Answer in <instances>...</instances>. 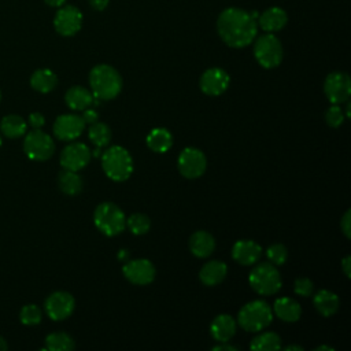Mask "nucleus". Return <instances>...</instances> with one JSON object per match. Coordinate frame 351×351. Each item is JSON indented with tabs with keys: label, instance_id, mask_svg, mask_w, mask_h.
Here are the masks:
<instances>
[{
	"label": "nucleus",
	"instance_id": "20e7f679",
	"mask_svg": "<svg viewBox=\"0 0 351 351\" xmlns=\"http://www.w3.org/2000/svg\"><path fill=\"white\" fill-rule=\"evenodd\" d=\"M273 321L271 307L261 299L245 303L237 315L239 325L247 332H259L267 328Z\"/></svg>",
	"mask_w": 351,
	"mask_h": 351
},
{
	"label": "nucleus",
	"instance_id": "8fccbe9b",
	"mask_svg": "<svg viewBox=\"0 0 351 351\" xmlns=\"http://www.w3.org/2000/svg\"><path fill=\"white\" fill-rule=\"evenodd\" d=\"M100 149H101L100 147H96V149L93 151V156H95V158H97V156L101 155V151H100Z\"/></svg>",
	"mask_w": 351,
	"mask_h": 351
},
{
	"label": "nucleus",
	"instance_id": "de8ad7c7",
	"mask_svg": "<svg viewBox=\"0 0 351 351\" xmlns=\"http://www.w3.org/2000/svg\"><path fill=\"white\" fill-rule=\"evenodd\" d=\"M346 103H347V107H346V117L350 118V115H351V104H350L348 100H347Z\"/></svg>",
	"mask_w": 351,
	"mask_h": 351
},
{
	"label": "nucleus",
	"instance_id": "dca6fc26",
	"mask_svg": "<svg viewBox=\"0 0 351 351\" xmlns=\"http://www.w3.org/2000/svg\"><path fill=\"white\" fill-rule=\"evenodd\" d=\"M230 82L229 74L221 67L207 69L199 81L200 90L207 96H219L222 95Z\"/></svg>",
	"mask_w": 351,
	"mask_h": 351
},
{
	"label": "nucleus",
	"instance_id": "2f4dec72",
	"mask_svg": "<svg viewBox=\"0 0 351 351\" xmlns=\"http://www.w3.org/2000/svg\"><path fill=\"white\" fill-rule=\"evenodd\" d=\"M126 226L129 228V230L133 234L141 236L149 230L151 219L148 218V215H145L143 213H134L126 218Z\"/></svg>",
	"mask_w": 351,
	"mask_h": 351
},
{
	"label": "nucleus",
	"instance_id": "aec40b11",
	"mask_svg": "<svg viewBox=\"0 0 351 351\" xmlns=\"http://www.w3.org/2000/svg\"><path fill=\"white\" fill-rule=\"evenodd\" d=\"M273 315L280 318L285 322H296L302 315V307L300 304L288 296H282L276 299L273 307Z\"/></svg>",
	"mask_w": 351,
	"mask_h": 351
},
{
	"label": "nucleus",
	"instance_id": "bb28decb",
	"mask_svg": "<svg viewBox=\"0 0 351 351\" xmlns=\"http://www.w3.org/2000/svg\"><path fill=\"white\" fill-rule=\"evenodd\" d=\"M26 129H27L26 121L22 117L15 114L5 115L0 122V132L3 133V136L8 138H18L26 134Z\"/></svg>",
	"mask_w": 351,
	"mask_h": 351
},
{
	"label": "nucleus",
	"instance_id": "cd10ccee",
	"mask_svg": "<svg viewBox=\"0 0 351 351\" xmlns=\"http://www.w3.org/2000/svg\"><path fill=\"white\" fill-rule=\"evenodd\" d=\"M58 185H59V189L64 195L74 196V195H78L82 191L84 182H82L81 176L77 171L63 169V171L59 174Z\"/></svg>",
	"mask_w": 351,
	"mask_h": 351
},
{
	"label": "nucleus",
	"instance_id": "412c9836",
	"mask_svg": "<svg viewBox=\"0 0 351 351\" xmlns=\"http://www.w3.org/2000/svg\"><path fill=\"white\" fill-rule=\"evenodd\" d=\"M189 250L196 258H207L215 250V239L206 230H197L189 237Z\"/></svg>",
	"mask_w": 351,
	"mask_h": 351
},
{
	"label": "nucleus",
	"instance_id": "f8f14e48",
	"mask_svg": "<svg viewBox=\"0 0 351 351\" xmlns=\"http://www.w3.org/2000/svg\"><path fill=\"white\" fill-rule=\"evenodd\" d=\"M75 307V300L71 293L66 291L52 292L44 303L47 315L53 321H63L69 318Z\"/></svg>",
	"mask_w": 351,
	"mask_h": 351
},
{
	"label": "nucleus",
	"instance_id": "2eb2a0df",
	"mask_svg": "<svg viewBox=\"0 0 351 351\" xmlns=\"http://www.w3.org/2000/svg\"><path fill=\"white\" fill-rule=\"evenodd\" d=\"M85 125L78 114H62L53 122V134L62 141H73L81 136Z\"/></svg>",
	"mask_w": 351,
	"mask_h": 351
},
{
	"label": "nucleus",
	"instance_id": "58836bf2",
	"mask_svg": "<svg viewBox=\"0 0 351 351\" xmlns=\"http://www.w3.org/2000/svg\"><path fill=\"white\" fill-rule=\"evenodd\" d=\"M82 119L85 121V123H93V122H96L97 119H99V112L95 110V108H92V107H88V108H85L84 110V112H82Z\"/></svg>",
	"mask_w": 351,
	"mask_h": 351
},
{
	"label": "nucleus",
	"instance_id": "f704fd0d",
	"mask_svg": "<svg viewBox=\"0 0 351 351\" xmlns=\"http://www.w3.org/2000/svg\"><path fill=\"white\" fill-rule=\"evenodd\" d=\"M325 122L330 128H339L344 122V114L340 104H332L325 112Z\"/></svg>",
	"mask_w": 351,
	"mask_h": 351
},
{
	"label": "nucleus",
	"instance_id": "a878e982",
	"mask_svg": "<svg viewBox=\"0 0 351 351\" xmlns=\"http://www.w3.org/2000/svg\"><path fill=\"white\" fill-rule=\"evenodd\" d=\"M30 85L40 93H48L56 88L58 77L49 69H38L32 74Z\"/></svg>",
	"mask_w": 351,
	"mask_h": 351
},
{
	"label": "nucleus",
	"instance_id": "37998d69",
	"mask_svg": "<svg viewBox=\"0 0 351 351\" xmlns=\"http://www.w3.org/2000/svg\"><path fill=\"white\" fill-rule=\"evenodd\" d=\"M44 1H45L47 5L55 7V8H59V7H62L66 3V0H44Z\"/></svg>",
	"mask_w": 351,
	"mask_h": 351
},
{
	"label": "nucleus",
	"instance_id": "f3484780",
	"mask_svg": "<svg viewBox=\"0 0 351 351\" xmlns=\"http://www.w3.org/2000/svg\"><path fill=\"white\" fill-rule=\"evenodd\" d=\"M262 255V247L254 240H237L232 247V258L244 266L255 265Z\"/></svg>",
	"mask_w": 351,
	"mask_h": 351
},
{
	"label": "nucleus",
	"instance_id": "9b49d317",
	"mask_svg": "<svg viewBox=\"0 0 351 351\" xmlns=\"http://www.w3.org/2000/svg\"><path fill=\"white\" fill-rule=\"evenodd\" d=\"M324 92L332 104L346 103L351 96V78L344 71H333L326 75Z\"/></svg>",
	"mask_w": 351,
	"mask_h": 351
},
{
	"label": "nucleus",
	"instance_id": "79ce46f5",
	"mask_svg": "<svg viewBox=\"0 0 351 351\" xmlns=\"http://www.w3.org/2000/svg\"><path fill=\"white\" fill-rule=\"evenodd\" d=\"M213 350H214V351H237L239 348L234 347V346H232V344H228V341H222V343L214 346Z\"/></svg>",
	"mask_w": 351,
	"mask_h": 351
},
{
	"label": "nucleus",
	"instance_id": "7ed1b4c3",
	"mask_svg": "<svg viewBox=\"0 0 351 351\" xmlns=\"http://www.w3.org/2000/svg\"><path fill=\"white\" fill-rule=\"evenodd\" d=\"M101 167L110 180L121 182L132 176L133 159L126 148L111 145L101 154Z\"/></svg>",
	"mask_w": 351,
	"mask_h": 351
},
{
	"label": "nucleus",
	"instance_id": "3c124183",
	"mask_svg": "<svg viewBox=\"0 0 351 351\" xmlns=\"http://www.w3.org/2000/svg\"><path fill=\"white\" fill-rule=\"evenodd\" d=\"M1 143H3V138H1V134H0V145H1Z\"/></svg>",
	"mask_w": 351,
	"mask_h": 351
},
{
	"label": "nucleus",
	"instance_id": "39448f33",
	"mask_svg": "<svg viewBox=\"0 0 351 351\" xmlns=\"http://www.w3.org/2000/svg\"><path fill=\"white\" fill-rule=\"evenodd\" d=\"M93 222L96 228L108 237L122 233L126 228V217L123 211L111 202H103L95 208Z\"/></svg>",
	"mask_w": 351,
	"mask_h": 351
},
{
	"label": "nucleus",
	"instance_id": "6ab92c4d",
	"mask_svg": "<svg viewBox=\"0 0 351 351\" xmlns=\"http://www.w3.org/2000/svg\"><path fill=\"white\" fill-rule=\"evenodd\" d=\"M236 329H237V324L234 318L230 317L229 314L217 315L210 325V333L213 339L218 343L229 341L234 336Z\"/></svg>",
	"mask_w": 351,
	"mask_h": 351
},
{
	"label": "nucleus",
	"instance_id": "393cba45",
	"mask_svg": "<svg viewBox=\"0 0 351 351\" xmlns=\"http://www.w3.org/2000/svg\"><path fill=\"white\" fill-rule=\"evenodd\" d=\"M145 143L151 151L163 154L171 148L173 136L166 128H155L148 133Z\"/></svg>",
	"mask_w": 351,
	"mask_h": 351
},
{
	"label": "nucleus",
	"instance_id": "a19ab883",
	"mask_svg": "<svg viewBox=\"0 0 351 351\" xmlns=\"http://www.w3.org/2000/svg\"><path fill=\"white\" fill-rule=\"evenodd\" d=\"M341 267H343V271H344L346 277L350 278V276H351V256H350V255H347V256L343 258V261H341Z\"/></svg>",
	"mask_w": 351,
	"mask_h": 351
},
{
	"label": "nucleus",
	"instance_id": "ea45409f",
	"mask_svg": "<svg viewBox=\"0 0 351 351\" xmlns=\"http://www.w3.org/2000/svg\"><path fill=\"white\" fill-rule=\"evenodd\" d=\"M88 1H89L90 7H92L93 10H96V11H103V10H106L107 5H108V3H110V0H88Z\"/></svg>",
	"mask_w": 351,
	"mask_h": 351
},
{
	"label": "nucleus",
	"instance_id": "ddd939ff",
	"mask_svg": "<svg viewBox=\"0 0 351 351\" xmlns=\"http://www.w3.org/2000/svg\"><path fill=\"white\" fill-rule=\"evenodd\" d=\"M122 273L125 278L134 285H148L154 281L156 270L151 261L138 258L128 261L122 267Z\"/></svg>",
	"mask_w": 351,
	"mask_h": 351
},
{
	"label": "nucleus",
	"instance_id": "09e8293b",
	"mask_svg": "<svg viewBox=\"0 0 351 351\" xmlns=\"http://www.w3.org/2000/svg\"><path fill=\"white\" fill-rule=\"evenodd\" d=\"M315 351H321V350H328V351H333V348L332 347H329V346H318L317 348H314Z\"/></svg>",
	"mask_w": 351,
	"mask_h": 351
},
{
	"label": "nucleus",
	"instance_id": "473e14b6",
	"mask_svg": "<svg viewBox=\"0 0 351 351\" xmlns=\"http://www.w3.org/2000/svg\"><path fill=\"white\" fill-rule=\"evenodd\" d=\"M266 256H267L270 263H273L274 266H280V265H284L287 262L288 250L284 244L276 243V244L269 245V248L266 250Z\"/></svg>",
	"mask_w": 351,
	"mask_h": 351
},
{
	"label": "nucleus",
	"instance_id": "49530a36",
	"mask_svg": "<svg viewBox=\"0 0 351 351\" xmlns=\"http://www.w3.org/2000/svg\"><path fill=\"white\" fill-rule=\"evenodd\" d=\"M128 255H129V254H128V251H126V250H121V251H119V254H118V258L123 261V259H126V258H128Z\"/></svg>",
	"mask_w": 351,
	"mask_h": 351
},
{
	"label": "nucleus",
	"instance_id": "f257e3e1",
	"mask_svg": "<svg viewBox=\"0 0 351 351\" xmlns=\"http://www.w3.org/2000/svg\"><path fill=\"white\" fill-rule=\"evenodd\" d=\"M217 32L228 47L244 48L255 40L258 23L251 12L229 7L219 14L217 19Z\"/></svg>",
	"mask_w": 351,
	"mask_h": 351
},
{
	"label": "nucleus",
	"instance_id": "c756f323",
	"mask_svg": "<svg viewBox=\"0 0 351 351\" xmlns=\"http://www.w3.org/2000/svg\"><path fill=\"white\" fill-rule=\"evenodd\" d=\"M74 346L73 337L66 332H53L45 337V350L49 351H71Z\"/></svg>",
	"mask_w": 351,
	"mask_h": 351
},
{
	"label": "nucleus",
	"instance_id": "c85d7f7f",
	"mask_svg": "<svg viewBox=\"0 0 351 351\" xmlns=\"http://www.w3.org/2000/svg\"><path fill=\"white\" fill-rule=\"evenodd\" d=\"M281 347V339L274 332H263L254 337L250 344V348L255 351H277Z\"/></svg>",
	"mask_w": 351,
	"mask_h": 351
},
{
	"label": "nucleus",
	"instance_id": "b1692460",
	"mask_svg": "<svg viewBox=\"0 0 351 351\" xmlns=\"http://www.w3.org/2000/svg\"><path fill=\"white\" fill-rule=\"evenodd\" d=\"M313 303H314L315 310L324 317L333 315L340 307L339 296L335 292L329 291V289H319L314 295Z\"/></svg>",
	"mask_w": 351,
	"mask_h": 351
},
{
	"label": "nucleus",
	"instance_id": "4468645a",
	"mask_svg": "<svg viewBox=\"0 0 351 351\" xmlns=\"http://www.w3.org/2000/svg\"><path fill=\"white\" fill-rule=\"evenodd\" d=\"M90 149L84 143H70L60 152V165L64 170L80 171L90 160Z\"/></svg>",
	"mask_w": 351,
	"mask_h": 351
},
{
	"label": "nucleus",
	"instance_id": "423d86ee",
	"mask_svg": "<svg viewBox=\"0 0 351 351\" xmlns=\"http://www.w3.org/2000/svg\"><path fill=\"white\" fill-rule=\"evenodd\" d=\"M248 281L251 288L259 295H274L282 285L278 269L270 262L255 265L248 276Z\"/></svg>",
	"mask_w": 351,
	"mask_h": 351
},
{
	"label": "nucleus",
	"instance_id": "f03ea898",
	"mask_svg": "<svg viewBox=\"0 0 351 351\" xmlns=\"http://www.w3.org/2000/svg\"><path fill=\"white\" fill-rule=\"evenodd\" d=\"M89 85L95 97L99 100H111L122 90V77L117 69L101 63L89 71Z\"/></svg>",
	"mask_w": 351,
	"mask_h": 351
},
{
	"label": "nucleus",
	"instance_id": "603ef678",
	"mask_svg": "<svg viewBox=\"0 0 351 351\" xmlns=\"http://www.w3.org/2000/svg\"><path fill=\"white\" fill-rule=\"evenodd\" d=\"M0 100H1V92H0Z\"/></svg>",
	"mask_w": 351,
	"mask_h": 351
},
{
	"label": "nucleus",
	"instance_id": "5701e85b",
	"mask_svg": "<svg viewBox=\"0 0 351 351\" xmlns=\"http://www.w3.org/2000/svg\"><path fill=\"white\" fill-rule=\"evenodd\" d=\"M93 93L81 85H74L64 95L66 104L74 111H84L93 103Z\"/></svg>",
	"mask_w": 351,
	"mask_h": 351
},
{
	"label": "nucleus",
	"instance_id": "7c9ffc66",
	"mask_svg": "<svg viewBox=\"0 0 351 351\" xmlns=\"http://www.w3.org/2000/svg\"><path fill=\"white\" fill-rule=\"evenodd\" d=\"M88 134H89V140L96 145V147H106L110 144L111 141V129L107 123L104 122H93L90 123L89 126V130H88Z\"/></svg>",
	"mask_w": 351,
	"mask_h": 351
},
{
	"label": "nucleus",
	"instance_id": "1a4fd4ad",
	"mask_svg": "<svg viewBox=\"0 0 351 351\" xmlns=\"http://www.w3.org/2000/svg\"><path fill=\"white\" fill-rule=\"evenodd\" d=\"M177 167L182 177L195 180L204 174L207 167V159L203 151L195 147L184 148L177 159Z\"/></svg>",
	"mask_w": 351,
	"mask_h": 351
},
{
	"label": "nucleus",
	"instance_id": "6e6552de",
	"mask_svg": "<svg viewBox=\"0 0 351 351\" xmlns=\"http://www.w3.org/2000/svg\"><path fill=\"white\" fill-rule=\"evenodd\" d=\"M23 151L27 155V158L43 162L53 155L55 143L48 133L40 129H34L25 136Z\"/></svg>",
	"mask_w": 351,
	"mask_h": 351
},
{
	"label": "nucleus",
	"instance_id": "9d476101",
	"mask_svg": "<svg viewBox=\"0 0 351 351\" xmlns=\"http://www.w3.org/2000/svg\"><path fill=\"white\" fill-rule=\"evenodd\" d=\"M82 19V12L77 7L71 4H63L55 14L53 27L60 36L71 37L81 30Z\"/></svg>",
	"mask_w": 351,
	"mask_h": 351
},
{
	"label": "nucleus",
	"instance_id": "a18cd8bd",
	"mask_svg": "<svg viewBox=\"0 0 351 351\" xmlns=\"http://www.w3.org/2000/svg\"><path fill=\"white\" fill-rule=\"evenodd\" d=\"M7 348H8V344H7L5 339L0 336V351H5Z\"/></svg>",
	"mask_w": 351,
	"mask_h": 351
},
{
	"label": "nucleus",
	"instance_id": "c03bdc74",
	"mask_svg": "<svg viewBox=\"0 0 351 351\" xmlns=\"http://www.w3.org/2000/svg\"><path fill=\"white\" fill-rule=\"evenodd\" d=\"M284 350H285V351H291V350H296V351H303V347L292 344V346H287V347H284Z\"/></svg>",
	"mask_w": 351,
	"mask_h": 351
},
{
	"label": "nucleus",
	"instance_id": "4be33fe9",
	"mask_svg": "<svg viewBox=\"0 0 351 351\" xmlns=\"http://www.w3.org/2000/svg\"><path fill=\"white\" fill-rule=\"evenodd\" d=\"M228 274V266L222 261H210L204 263L199 271L200 281L207 287H214L225 280Z\"/></svg>",
	"mask_w": 351,
	"mask_h": 351
},
{
	"label": "nucleus",
	"instance_id": "c9c22d12",
	"mask_svg": "<svg viewBox=\"0 0 351 351\" xmlns=\"http://www.w3.org/2000/svg\"><path fill=\"white\" fill-rule=\"evenodd\" d=\"M313 291H314V284H313V281L310 278L299 277V278L295 280V282H293V292L296 295L306 298V296H310L313 293Z\"/></svg>",
	"mask_w": 351,
	"mask_h": 351
},
{
	"label": "nucleus",
	"instance_id": "0eeeda50",
	"mask_svg": "<svg viewBox=\"0 0 351 351\" xmlns=\"http://www.w3.org/2000/svg\"><path fill=\"white\" fill-rule=\"evenodd\" d=\"M254 56L263 69L277 67L284 56L281 41L273 33L259 36L254 43Z\"/></svg>",
	"mask_w": 351,
	"mask_h": 351
},
{
	"label": "nucleus",
	"instance_id": "72a5a7b5",
	"mask_svg": "<svg viewBox=\"0 0 351 351\" xmlns=\"http://www.w3.org/2000/svg\"><path fill=\"white\" fill-rule=\"evenodd\" d=\"M43 313L38 306L36 304H26L21 308L19 319L25 325H37L41 321Z\"/></svg>",
	"mask_w": 351,
	"mask_h": 351
},
{
	"label": "nucleus",
	"instance_id": "4c0bfd02",
	"mask_svg": "<svg viewBox=\"0 0 351 351\" xmlns=\"http://www.w3.org/2000/svg\"><path fill=\"white\" fill-rule=\"evenodd\" d=\"M44 123H45V118L41 112H32L29 115V125L33 129H40L41 126H44Z\"/></svg>",
	"mask_w": 351,
	"mask_h": 351
},
{
	"label": "nucleus",
	"instance_id": "a211bd4d",
	"mask_svg": "<svg viewBox=\"0 0 351 351\" xmlns=\"http://www.w3.org/2000/svg\"><path fill=\"white\" fill-rule=\"evenodd\" d=\"M256 19H258L256 21L258 27H261L263 32L276 33L287 25L288 15L280 7H270L265 10L262 14H259Z\"/></svg>",
	"mask_w": 351,
	"mask_h": 351
},
{
	"label": "nucleus",
	"instance_id": "e433bc0d",
	"mask_svg": "<svg viewBox=\"0 0 351 351\" xmlns=\"http://www.w3.org/2000/svg\"><path fill=\"white\" fill-rule=\"evenodd\" d=\"M340 229H341V232L344 233V236L347 239L351 237V213H350V210H347L344 213V215L340 221Z\"/></svg>",
	"mask_w": 351,
	"mask_h": 351
}]
</instances>
